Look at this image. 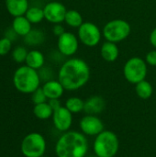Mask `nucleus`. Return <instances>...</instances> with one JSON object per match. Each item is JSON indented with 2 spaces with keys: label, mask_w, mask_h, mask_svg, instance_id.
I'll return each instance as SVG.
<instances>
[{
  "label": "nucleus",
  "mask_w": 156,
  "mask_h": 157,
  "mask_svg": "<svg viewBox=\"0 0 156 157\" xmlns=\"http://www.w3.org/2000/svg\"><path fill=\"white\" fill-rule=\"evenodd\" d=\"M90 67L86 61L80 58H72L65 61L60 67L58 81L65 90H77L89 81Z\"/></svg>",
  "instance_id": "1"
},
{
  "label": "nucleus",
  "mask_w": 156,
  "mask_h": 157,
  "mask_svg": "<svg viewBox=\"0 0 156 157\" xmlns=\"http://www.w3.org/2000/svg\"><path fill=\"white\" fill-rule=\"evenodd\" d=\"M88 151V142L84 133L65 132L55 144V154L58 157H86Z\"/></svg>",
  "instance_id": "2"
},
{
  "label": "nucleus",
  "mask_w": 156,
  "mask_h": 157,
  "mask_svg": "<svg viewBox=\"0 0 156 157\" xmlns=\"http://www.w3.org/2000/svg\"><path fill=\"white\" fill-rule=\"evenodd\" d=\"M13 84L16 89L20 93L32 94L40 87V76L37 70L28 65H23L15 71Z\"/></svg>",
  "instance_id": "3"
},
{
  "label": "nucleus",
  "mask_w": 156,
  "mask_h": 157,
  "mask_svg": "<svg viewBox=\"0 0 156 157\" xmlns=\"http://www.w3.org/2000/svg\"><path fill=\"white\" fill-rule=\"evenodd\" d=\"M120 148L118 136L111 131H103L96 136L93 149L97 157H114Z\"/></svg>",
  "instance_id": "4"
},
{
  "label": "nucleus",
  "mask_w": 156,
  "mask_h": 157,
  "mask_svg": "<svg viewBox=\"0 0 156 157\" xmlns=\"http://www.w3.org/2000/svg\"><path fill=\"white\" fill-rule=\"evenodd\" d=\"M131 27L128 21L117 18L108 21L104 26L102 34L106 40L118 43L126 40L131 34Z\"/></svg>",
  "instance_id": "5"
},
{
  "label": "nucleus",
  "mask_w": 156,
  "mask_h": 157,
  "mask_svg": "<svg viewBox=\"0 0 156 157\" xmlns=\"http://www.w3.org/2000/svg\"><path fill=\"white\" fill-rule=\"evenodd\" d=\"M148 64L145 60L141 57H131L124 64L123 75L125 79L131 84H138L139 82L145 80L148 73Z\"/></svg>",
  "instance_id": "6"
},
{
  "label": "nucleus",
  "mask_w": 156,
  "mask_h": 157,
  "mask_svg": "<svg viewBox=\"0 0 156 157\" xmlns=\"http://www.w3.org/2000/svg\"><path fill=\"white\" fill-rule=\"evenodd\" d=\"M25 157H41L46 151L45 138L39 132H31L24 137L20 145Z\"/></svg>",
  "instance_id": "7"
},
{
  "label": "nucleus",
  "mask_w": 156,
  "mask_h": 157,
  "mask_svg": "<svg viewBox=\"0 0 156 157\" xmlns=\"http://www.w3.org/2000/svg\"><path fill=\"white\" fill-rule=\"evenodd\" d=\"M79 40L86 47H96L101 40L102 32L93 22H84L77 30Z\"/></svg>",
  "instance_id": "8"
},
{
  "label": "nucleus",
  "mask_w": 156,
  "mask_h": 157,
  "mask_svg": "<svg viewBox=\"0 0 156 157\" xmlns=\"http://www.w3.org/2000/svg\"><path fill=\"white\" fill-rule=\"evenodd\" d=\"M57 47L60 52L64 56H73L76 53L79 47V39L74 33L65 31L63 35L58 37Z\"/></svg>",
  "instance_id": "9"
},
{
  "label": "nucleus",
  "mask_w": 156,
  "mask_h": 157,
  "mask_svg": "<svg viewBox=\"0 0 156 157\" xmlns=\"http://www.w3.org/2000/svg\"><path fill=\"white\" fill-rule=\"evenodd\" d=\"M44 17L52 24H60L64 22L67 9L65 6L57 1H51L43 7Z\"/></svg>",
  "instance_id": "10"
},
{
  "label": "nucleus",
  "mask_w": 156,
  "mask_h": 157,
  "mask_svg": "<svg viewBox=\"0 0 156 157\" xmlns=\"http://www.w3.org/2000/svg\"><path fill=\"white\" fill-rule=\"evenodd\" d=\"M79 127L85 135L97 136L104 131V123L97 115H86L79 122Z\"/></svg>",
  "instance_id": "11"
},
{
  "label": "nucleus",
  "mask_w": 156,
  "mask_h": 157,
  "mask_svg": "<svg viewBox=\"0 0 156 157\" xmlns=\"http://www.w3.org/2000/svg\"><path fill=\"white\" fill-rule=\"evenodd\" d=\"M52 121L54 127L59 132H68L73 123V113L69 111L65 106L60 107L56 110L53 111L52 114Z\"/></svg>",
  "instance_id": "12"
},
{
  "label": "nucleus",
  "mask_w": 156,
  "mask_h": 157,
  "mask_svg": "<svg viewBox=\"0 0 156 157\" xmlns=\"http://www.w3.org/2000/svg\"><path fill=\"white\" fill-rule=\"evenodd\" d=\"M106 107L104 98L100 96H93L85 102L84 111L88 115L100 114Z\"/></svg>",
  "instance_id": "13"
},
{
  "label": "nucleus",
  "mask_w": 156,
  "mask_h": 157,
  "mask_svg": "<svg viewBox=\"0 0 156 157\" xmlns=\"http://www.w3.org/2000/svg\"><path fill=\"white\" fill-rule=\"evenodd\" d=\"M41 87L48 99H59L65 90L58 80H49Z\"/></svg>",
  "instance_id": "14"
},
{
  "label": "nucleus",
  "mask_w": 156,
  "mask_h": 157,
  "mask_svg": "<svg viewBox=\"0 0 156 157\" xmlns=\"http://www.w3.org/2000/svg\"><path fill=\"white\" fill-rule=\"evenodd\" d=\"M5 5L7 12L14 17L24 16L29 9V0H6Z\"/></svg>",
  "instance_id": "15"
},
{
  "label": "nucleus",
  "mask_w": 156,
  "mask_h": 157,
  "mask_svg": "<svg viewBox=\"0 0 156 157\" xmlns=\"http://www.w3.org/2000/svg\"><path fill=\"white\" fill-rule=\"evenodd\" d=\"M100 54L104 61L113 63L117 61L120 55V50L117 43L106 40L100 48Z\"/></svg>",
  "instance_id": "16"
},
{
  "label": "nucleus",
  "mask_w": 156,
  "mask_h": 157,
  "mask_svg": "<svg viewBox=\"0 0 156 157\" xmlns=\"http://www.w3.org/2000/svg\"><path fill=\"white\" fill-rule=\"evenodd\" d=\"M32 29L31 23L26 17V16H19L14 17L12 21V30L18 36L25 37Z\"/></svg>",
  "instance_id": "17"
},
{
  "label": "nucleus",
  "mask_w": 156,
  "mask_h": 157,
  "mask_svg": "<svg viewBox=\"0 0 156 157\" xmlns=\"http://www.w3.org/2000/svg\"><path fill=\"white\" fill-rule=\"evenodd\" d=\"M25 63H26V65H28L35 70H39V69L42 68V66L44 65L45 58L41 52L38 51V50H32V51L29 52Z\"/></svg>",
  "instance_id": "18"
},
{
  "label": "nucleus",
  "mask_w": 156,
  "mask_h": 157,
  "mask_svg": "<svg viewBox=\"0 0 156 157\" xmlns=\"http://www.w3.org/2000/svg\"><path fill=\"white\" fill-rule=\"evenodd\" d=\"M135 91L137 96L142 99H148L152 97L154 88L150 82L143 80L135 85Z\"/></svg>",
  "instance_id": "19"
},
{
  "label": "nucleus",
  "mask_w": 156,
  "mask_h": 157,
  "mask_svg": "<svg viewBox=\"0 0 156 157\" xmlns=\"http://www.w3.org/2000/svg\"><path fill=\"white\" fill-rule=\"evenodd\" d=\"M33 113L40 120H48L49 118L52 117L53 109L48 102H44L35 105L33 109Z\"/></svg>",
  "instance_id": "20"
},
{
  "label": "nucleus",
  "mask_w": 156,
  "mask_h": 157,
  "mask_svg": "<svg viewBox=\"0 0 156 157\" xmlns=\"http://www.w3.org/2000/svg\"><path fill=\"white\" fill-rule=\"evenodd\" d=\"M64 22L71 28L78 29L84 23V20H83V17L80 14V12H78L77 10H74V9H70V10H67V12H66Z\"/></svg>",
  "instance_id": "21"
},
{
  "label": "nucleus",
  "mask_w": 156,
  "mask_h": 157,
  "mask_svg": "<svg viewBox=\"0 0 156 157\" xmlns=\"http://www.w3.org/2000/svg\"><path fill=\"white\" fill-rule=\"evenodd\" d=\"M26 17L29 20L31 24H38L40 23L45 17H44V11L43 8L38 7V6H30L27 10L25 14Z\"/></svg>",
  "instance_id": "22"
},
{
  "label": "nucleus",
  "mask_w": 156,
  "mask_h": 157,
  "mask_svg": "<svg viewBox=\"0 0 156 157\" xmlns=\"http://www.w3.org/2000/svg\"><path fill=\"white\" fill-rule=\"evenodd\" d=\"M45 40V35L42 31L38 29H31L29 34L24 37V41L29 46H36L41 44Z\"/></svg>",
  "instance_id": "23"
},
{
  "label": "nucleus",
  "mask_w": 156,
  "mask_h": 157,
  "mask_svg": "<svg viewBox=\"0 0 156 157\" xmlns=\"http://www.w3.org/2000/svg\"><path fill=\"white\" fill-rule=\"evenodd\" d=\"M84 107H85V101H83L80 98L77 97L69 98L65 102V108L73 114L81 112L82 110H84Z\"/></svg>",
  "instance_id": "24"
},
{
  "label": "nucleus",
  "mask_w": 156,
  "mask_h": 157,
  "mask_svg": "<svg viewBox=\"0 0 156 157\" xmlns=\"http://www.w3.org/2000/svg\"><path fill=\"white\" fill-rule=\"evenodd\" d=\"M28 53H29V52L27 51V49L25 47L18 46V47H17L16 49L13 50L12 58L16 63H24L26 61Z\"/></svg>",
  "instance_id": "25"
},
{
  "label": "nucleus",
  "mask_w": 156,
  "mask_h": 157,
  "mask_svg": "<svg viewBox=\"0 0 156 157\" xmlns=\"http://www.w3.org/2000/svg\"><path fill=\"white\" fill-rule=\"evenodd\" d=\"M31 99L32 102L37 105V104H40V103H44L47 102V97L45 96L42 87H39L38 89H36L32 94H31Z\"/></svg>",
  "instance_id": "26"
},
{
  "label": "nucleus",
  "mask_w": 156,
  "mask_h": 157,
  "mask_svg": "<svg viewBox=\"0 0 156 157\" xmlns=\"http://www.w3.org/2000/svg\"><path fill=\"white\" fill-rule=\"evenodd\" d=\"M12 49V40L7 38L4 37L0 39V56L6 55L7 53L10 52Z\"/></svg>",
  "instance_id": "27"
},
{
  "label": "nucleus",
  "mask_w": 156,
  "mask_h": 157,
  "mask_svg": "<svg viewBox=\"0 0 156 157\" xmlns=\"http://www.w3.org/2000/svg\"><path fill=\"white\" fill-rule=\"evenodd\" d=\"M145 62L148 65L151 66H156V49L150 51L145 55Z\"/></svg>",
  "instance_id": "28"
},
{
  "label": "nucleus",
  "mask_w": 156,
  "mask_h": 157,
  "mask_svg": "<svg viewBox=\"0 0 156 157\" xmlns=\"http://www.w3.org/2000/svg\"><path fill=\"white\" fill-rule=\"evenodd\" d=\"M53 25L54 26H53V29H52V32H53V34L55 36L60 37L61 35H63L65 32L64 28L61 25V23L60 24H53Z\"/></svg>",
  "instance_id": "29"
},
{
  "label": "nucleus",
  "mask_w": 156,
  "mask_h": 157,
  "mask_svg": "<svg viewBox=\"0 0 156 157\" xmlns=\"http://www.w3.org/2000/svg\"><path fill=\"white\" fill-rule=\"evenodd\" d=\"M48 103L50 104V106L51 107V109L54 110H56L57 109H59L62 105H61V102L59 99H49Z\"/></svg>",
  "instance_id": "30"
},
{
  "label": "nucleus",
  "mask_w": 156,
  "mask_h": 157,
  "mask_svg": "<svg viewBox=\"0 0 156 157\" xmlns=\"http://www.w3.org/2000/svg\"><path fill=\"white\" fill-rule=\"evenodd\" d=\"M150 42L153 47L156 49V28H154L150 34Z\"/></svg>",
  "instance_id": "31"
},
{
  "label": "nucleus",
  "mask_w": 156,
  "mask_h": 157,
  "mask_svg": "<svg viewBox=\"0 0 156 157\" xmlns=\"http://www.w3.org/2000/svg\"><path fill=\"white\" fill-rule=\"evenodd\" d=\"M89 157H97V155H95V156H89Z\"/></svg>",
  "instance_id": "32"
},
{
  "label": "nucleus",
  "mask_w": 156,
  "mask_h": 157,
  "mask_svg": "<svg viewBox=\"0 0 156 157\" xmlns=\"http://www.w3.org/2000/svg\"><path fill=\"white\" fill-rule=\"evenodd\" d=\"M41 157H45V156H44V155H43V156H41Z\"/></svg>",
  "instance_id": "33"
}]
</instances>
